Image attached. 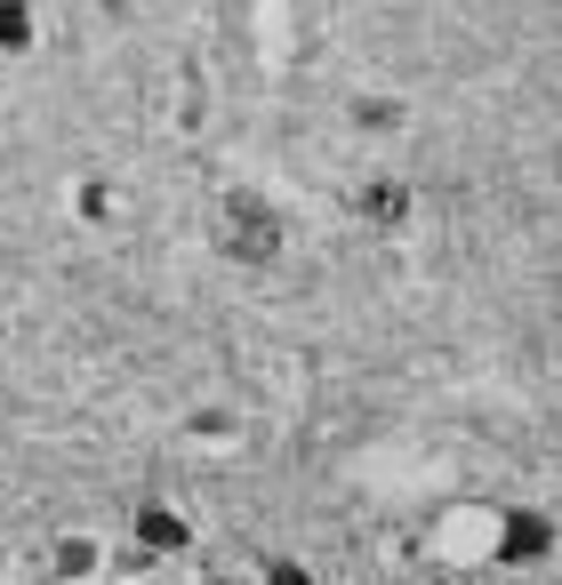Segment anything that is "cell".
<instances>
[{"label": "cell", "mask_w": 562, "mask_h": 585, "mask_svg": "<svg viewBox=\"0 0 562 585\" xmlns=\"http://www.w3.org/2000/svg\"><path fill=\"white\" fill-rule=\"evenodd\" d=\"M546 554V522H539V513H522V522L507 530V562H539Z\"/></svg>", "instance_id": "1"}, {"label": "cell", "mask_w": 562, "mask_h": 585, "mask_svg": "<svg viewBox=\"0 0 562 585\" xmlns=\"http://www.w3.org/2000/svg\"><path fill=\"white\" fill-rule=\"evenodd\" d=\"M266 585H306V569H297V562H274V569H266Z\"/></svg>", "instance_id": "3"}, {"label": "cell", "mask_w": 562, "mask_h": 585, "mask_svg": "<svg viewBox=\"0 0 562 585\" xmlns=\"http://www.w3.org/2000/svg\"><path fill=\"white\" fill-rule=\"evenodd\" d=\"M137 537L153 545V554H177V545H185V522H177V513H145Z\"/></svg>", "instance_id": "2"}]
</instances>
